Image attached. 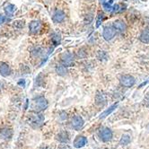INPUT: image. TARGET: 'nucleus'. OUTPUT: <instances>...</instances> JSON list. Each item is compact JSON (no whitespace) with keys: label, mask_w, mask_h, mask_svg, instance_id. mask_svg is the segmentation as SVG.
<instances>
[{"label":"nucleus","mask_w":149,"mask_h":149,"mask_svg":"<svg viewBox=\"0 0 149 149\" xmlns=\"http://www.w3.org/2000/svg\"><path fill=\"white\" fill-rule=\"evenodd\" d=\"M48 101L42 96L37 97L33 100L31 104V108L34 112H40L42 111H45L48 108Z\"/></svg>","instance_id":"f257e3e1"},{"label":"nucleus","mask_w":149,"mask_h":149,"mask_svg":"<svg viewBox=\"0 0 149 149\" xmlns=\"http://www.w3.org/2000/svg\"><path fill=\"white\" fill-rule=\"evenodd\" d=\"M5 21H6V17H5V15H3L0 14V24H3V23H5Z\"/></svg>","instance_id":"b1692460"},{"label":"nucleus","mask_w":149,"mask_h":149,"mask_svg":"<svg viewBox=\"0 0 149 149\" xmlns=\"http://www.w3.org/2000/svg\"><path fill=\"white\" fill-rule=\"evenodd\" d=\"M65 18H66V15L63 11H61V10H56V11L54 12V14H53V15H52L53 22L56 23V24L63 22V21L65 20Z\"/></svg>","instance_id":"6e6552de"},{"label":"nucleus","mask_w":149,"mask_h":149,"mask_svg":"<svg viewBox=\"0 0 149 149\" xmlns=\"http://www.w3.org/2000/svg\"><path fill=\"white\" fill-rule=\"evenodd\" d=\"M43 120H44V117L41 114H39V112H35V114L31 116V124H35L38 127L43 123Z\"/></svg>","instance_id":"9b49d317"},{"label":"nucleus","mask_w":149,"mask_h":149,"mask_svg":"<svg viewBox=\"0 0 149 149\" xmlns=\"http://www.w3.org/2000/svg\"><path fill=\"white\" fill-rule=\"evenodd\" d=\"M120 82L121 84V86H123L124 87L130 88V87H132L135 84L136 79L131 74H123L120 79Z\"/></svg>","instance_id":"f03ea898"},{"label":"nucleus","mask_w":149,"mask_h":149,"mask_svg":"<svg viewBox=\"0 0 149 149\" xmlns=\"http://www.w3.org/2000/svg\"><path fill=\"white\" fill-rule=\"evenodd\" d=\"M103 19H104L103 14H102V13H99V15H97V19H96V27H97V28L102 24Z\"/></svg>","instance_id":"412c9836"},{"label":"nucleus","mask_w":149,"mask_h":149,"mask_svg":"<svg viewBox=\"0 0 149 149\" xmlns=\"http://www.w3.org/2000/svg\"><path fill=\"white\" fill-rule=\"evenodd\" d=\"M58 149H70V147H69L68 145H61V146L58 147Z\"/></svg>","instance_id":"393cba45"},{"label":"nucleus","mask_w":149,"mask_h":149,"mask_svg":"<svg viewBox=\"0 0 149 149\" xmlns=\"http://www.w3.org/2000/svg\"><path fill=\"white\" fill-rule=\"evenodd\" d=\"M18 86L24 87L25 86V80L24 79H20V81H18Z\"/></svg>","instance_id":"5701e85b"},{"label":"nucleus","mask_w":149,"mask_h":149,"mask_svg":"<svg viewBox=\"0 0 149 149\" xmlns=\"http://www.w3.org/2000/svg\"><path fill=\"white\" fill-rule=\"evenodd\" d=\"M84 120L81 116H74L73 117V119L71 120V127H73L74 130H79L80 129H82L83 126H84Z\"/></svg>","instance_id":"20e7f679"},{"label":"nucleus","mask_w":149,"mask_h":149,"mask_svg":"<svg viewBox=\"0 0 149 149\" xmlns=\"http://www.w3.org/2000/svg\"><path fill=\"white\" fill-rule=\"evenodd\" d=\"M139 40L142 43H149V29H145L139 35Z\"/></svg>","instance_id":"dca6fc26"},{"label":"nucleus","mask_w":149,"mask_h":149,"mask_svg":"<svg viewBox=\"0 0 149 149\" xmlns=\"http://www.w3.org/2000/svg\"><path fill=\"white\" fill-rule=\"evenodd\" d=\"M87 143V138L84 136H77L74 140V146L76 148L84 147Z\"/></svg>","instance_id":"1a4fd4ad"},{"label":"nucleus","mask_w":149,"mask_h":149,"mask_svg":"<svg viewBox=\"0 0 149 149\" xmlns=\"http://www.w3.org/2000/svg\"><path fill=\"white\" fill-rule=\"evenodd\" d=\"M130 142V136L129 135H123L120 140V146H127L129 145Z\"/></svg>","instance_id":"6ab92c4d"},{"label":"nucleus","mask_w":149,"mask_h":149,"mask_svg":"<svg viewBox=\"0 0 149 149\" xmlns=\"http://www.w3.org/2000/svg\"><path fill=\"white\" fill-rule=\"evenodd\" d=\"M12 136V131L8 129H4L0 130V137L2 138H10Z\"/></svg>","instance_id":"a211bd4d"},{"label":"nucleus","mask_w":149,"mask_h":149,"mask_svg":"<svg viewBox=\"0 0 149 149\" xmlns=\"http://www.w3.org/2000/svg\"><path fill=\"white\" fill-rule=\"evenodd\" d=\"M52 41L55 45H58L60 42V38L58 35H55L54 37H52Z\"/></svg>","instance_id":"4be33fe9"},{"label":"nucleus","mask_w":149,"mask_h":149,"mask_svg":"<svg viewBox=\"0 0 149 149\" xmlns=\"http://www.w3.org/2000/svg\"><path fill=\"white\" fill-rule=\"evenodd\" d=\"M100 137L103 142H109L112 138V131L109 127H104L100 132Z\"/></svg>","instance_id":"423d86ee"},{"label":"nucleus","mask_w":149,"mask_h":149,"mask_svg":"<svg viewBox=\"0 0 149 149\" xmlns=\"http://www.w3.org/2000/svg\"><path fill=\"white\" fill-rule=\"evenodd\" d=\"M4 10H5V13L7 16L11 17L14 15V14L15 13L16 11V6L13 4H7L5 7H4Z\"/></svg>","instance_id":"2eb2a0df"},{"label":"nucleus","mask_w":149,"mask_h":149,"mask_svg":"<svg viewBox=\"0 0 149 149\" xmlns=\"http://www.w3.org/2000/svg\"><path fill=\"white\" fill-rule=\"evenodd\" d=\"M60 60L63 64V66L70 67L74 62V56L69 52H66V53H64V54H62Z\"/></svg>","instance_id":"39448f33"},{"label":"nucleus","mask_w":149,"mask_h":149,"mask_svg":"<svg viewBox=\"0 0 149 149\" xmlns=\"http://www.w3.org/2000/svg\"><path fill=\"white\" fill-rule=\"evenodd\" d=\"M56 71H57L58 74H59V76H66L67 73H68V70H67L66 67L63 66V65L58 66L57 68H56Z\"/></svg>","instance_id":"aec40b11"},{"label":"nucleus","mask_w":149,"mask_h":149,"mask_svg":"<svg viewBox=\"0 0 149 149\" xmlns=\"http://www.w3.org/2000/svg\"><path fill=\"white\" fill-rule=\"evenodd\" d=\"M117 106H118V103H115V104L111 105V107H109L107 110H105V111L100 115V119H104V118H106L107 116H109L112 111H114V110L117 108Z\"/></svg>","instance_id":"f3484780"},{"label":"nucleus","mask_w":149,"mask_h":149,"mask_svg":"<svg viewBox=\"0 0 149 149\" xmlns=\"http://www.w3.org/2000/svg\"><path fill=\"white\" fill-rule=\"evenodd\" d=\"M69 135L67 131H61L57 135V140H58L60 143L66 144L69 142Z\"/></svg>","instance_id":"4468645a"},{"label":"nucleus","mask_w":149,"mask_h":149,"mask_svg":"<svg viewBox=\"0 0 149 149\" xmlns=\"http://www.w3.org/2000/svg\"><path fill=\"white\" fill-rule=\"evenodd\" d=\"M10 74H11V69H10V67L5 62L0 63V74L4 77H6Z\"/></svg>","instance_id":"f8f14e48"},{"label":"nucleus","mask_w":149,"mask_h":149,"mask_svg":"<svg viewBox=\"0 0 149 149\" xmlns=\"http://www.w3.org/2000/svg\"><path fill=\"white\" fill-rule=\"evenodd\" d=\"M41 28V24L40 21H31L29 24V30L31 31V33L35 34L37 33H39L40 30Z\"/></svg>","instance_id":"9d476101"},{"label":"nucleus","mask_w":149,"mask_h":149,"mask_svg":"<svg viewBox=\"0 0 149 149\" xmlns=\"http://www.w3.org/2000/svg\"><path fill=\"white\" fill-rule=\"evenodd\" d=\"M116 35V31L112 26H106L103 28L102 31V37L105 40H111Z\"/></svg>","instance_id":"7ed1b4c3"},{"label":"nucleus","mask_w":149,"mask_h":149,"mask_svg":"<svg viewBox=\"0 0 149 149\" xmlns=\"http://www.w3.org/2000/svg\"><path fill=\"white\" fill-rule=\"evenodd\" d=\"M114 2H115V0H101V3L104 10L110 13H112Z\"/></svg>","instance_id":"ddd939ff"},{"label":"nucleus","mask_w":149,"mask_h":149,"mask_svg":"<svg viewBox=\"0 0 149 149\" xmlns=\"http://www.w3.org/2000/svg\"><path fill=\"white\" fill-rule=\"evenodd\" d=\"M112 27L115 29L116 33H124V31L127 30L126 24L121 20H116L112 24Z\"/></svg>","instance_id":"0eeeda50"}]
</instances>
